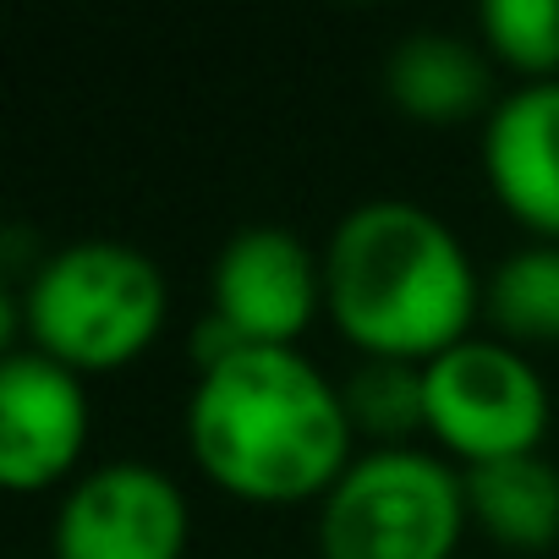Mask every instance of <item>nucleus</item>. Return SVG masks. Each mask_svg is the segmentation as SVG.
<instances>
[{"label": "nucleus", "mask_w": 559, "mask_h": 559, "mask_svg": "<svg viewBox=\"0 0 559 559\" xmlns=\"http://www.w3.org/2000/svg\"><path fill=\"white\" fill-rule=\"evenodd\" d=\"M198 472L241 504L324 499L357 461L341 384L297 346H241L198 373L187 395Z\"/></svg>", "instance_id": "1"}, {"label": "nucleus", "mask_w": 559, "mask_h": 559, "mask_svg": "<svg viewBox=\"0 0 559 559\" xmlns=\"http://www.w3.org/2000/svg\"><path fill=\"white\" fill-rule=\"evenodd\" d=\"M466 472L423 444L362 450L319 499V559H455Z\"/></svg>", "instance_id": "4"}, {"label": "nucleus", "mask_w": 559, "mask_h": 559, "mask_svg": "<svg viewBox=\"0 0 559 559\" xmlns=\"http://www.w3.org/2000/svg\"><path fill=\"white\" fill-rule=\"evenodd\" d=\"M483 176L532 241H559V78L499 94L483 121Z\"/></svg>", "instance_id": "9"}, {"label": "nucleus", "mask_w": 559, "mask_h": 559, "mask_svg": "<svg viewBox=\"0 0 559 559\" xmlns=\"http://www.w3.org/2000/svg\"><path fill=\"white\" fill-rule=\"evenodd\" d=\"M341 395H346L357 439H373V450H395V444H412L417 433H428L423 368H412V362H373V357H362L357 373L341 384Z\"/></svg>", "instance_id": "13"}, {"label": "nucleus", "mask_w": 559, "mask_h": 559, "mask_svg": "<svg viewBox=\"0 0 559 559\" xmlns=\"http://www.w3.org/2000/svg\"><path fill=\"white\" fill-rule=\"evenodd\" d=\"M94 406L83 373L56 357L23 346L0 362V483L12 493H45L56 483H78L88 450Z\"/></svg>", "instance_id": "8"}, {"label": "nucleus", "mask_w": 559, "mask_h": 559, "mask_svg": "<svg viewBox=\"0 0 559 559\" xmlns=\"http://www.w3.org/2000/svg\"><path fill=\"white\" fill-rule=\"evenodd\" d=\"M483 313L510 346L559 341V241H526L504 252L483 286Z\"/></svg>", "instance_id": "12"}, {"label": "nucleus", "mask_w": 559, "mask_h": 559, "mask_svg": "<svg viewBox=\"0 0 559 559\" xmlns=\"http://www.w3.org/2000/svg\"><path fill=\"white\" fill-rule=\"evenodd\" d=\"M23 346L56 357L72 373H116L138 362L170 313L159 263L110 236L39 252L23 280Z\"/></svg>", "instance_id": "3"}, {"label": "nucleus", "mask_w": 559, "mask_h": 559, "mask_svg": "<svg viewBox=\"0 0 559 559\" xmlns=\"http://www.w3.org/2000/svg\"><path fill=\"white\" fill-rule=\"evenodd\" d=\"M423 412L439 455L466 466L543 455L554 417L537 362L499 335H466L461 346L423 362Z\"/></svg>", "instance_id": "5"}, {"label": "nucleus", "mask_w": 559, "mask_h": 559, "mask_svg": "<svg viewBox=\"0 0 559 559\" xmlns=\"http://www.w3.org/2000/svg\"><path fill=\"white\" fill-rule=\"evenodd\" d=\"M466 510L472 521L521 554L559 543V466L548 455H510L488 466H466Z\"/></svg>", "instance_id": "11"}, {"label": "nucleus", "mask_w": 559, "mask_h": 559, "mask_svg": "<svg viewBox=\"0 0 559 559\" xmlns=\"http://www.w3.org/2000/svg\"><path fill=\"white\" fill-rule=\"evenodd\" d=\"M384 94L412 121H428V127H455L472 116L488 121V110L499 105L493 56L461 34H439V28L406 34L384 61Z\"/></svg>", "instance_id": "10"}, {"label": "nucleus", "mask_w": 559, "mask_h": 559, "mask_svg": "<svg viewBox=\"0 0 559 559\" xmlns=\"http://www.w3.org/2000/svg\"><path fill=\"white\" fill-rule=\"evenodd\" d=\"M483 286L466 241L412 198H368L324 241V313L373 362L423 368L461 346L483 313Z\"/></svg>", "instance_id": "2"}, {"label": "nucleus", "mask_w": 559, "mask_h": 559, "mask_svg": "<svg viewBox=\"0 0 559 559\" xmlns=\"http://www.w3.org/2000/svg\"><path fill=\"white\" fill-rule=\"evenodd\" d=\"M209 313L247 346H297L324 313V252L286 225H247L209 263Z\"/></svg>", "instance_id": "7"}, {"label": "nucleus", "mask_w": 559, "mask_h": 559, "mask_svg": "<svg viewBox=\"0 0 559 559\" xmlns=\"http://www.w3.org/2000/svg\"><path fill=\"white\" fill-rule=\"evenodd\" d=\"M192 504L154 461H105L67 483L50 526L56 559H187Z\"/></svg>", "instance_id": "6"}, {"label": "nucleus", "mask_w": 559, "mask_h": 559, "mask_svg": "<svg viewBox=\"0 0 559 559\" xmlns=\"http://www.w3.org/2000/svg\"><path fill=\"white\" fill-rule=\"evenodd\" d=\"M477 34L483 50L521 83L559 78V0H483Z\"/></svg>", "instance_id": "14"}]
</instances>
